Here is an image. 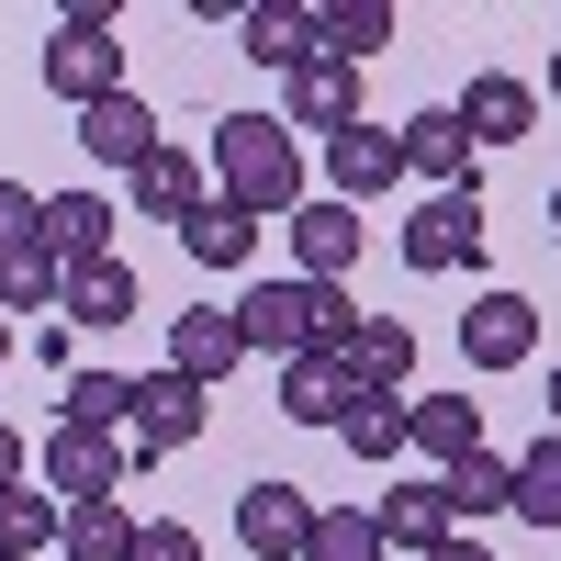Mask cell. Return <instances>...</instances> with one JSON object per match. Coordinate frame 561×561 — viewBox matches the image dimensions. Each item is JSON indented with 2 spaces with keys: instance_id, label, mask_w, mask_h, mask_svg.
<instances>
[{
  "instance_id": "30bf717a",
  "label": "cell",
  "mask_w": 561,
  "mask_h": 561,
  "mask_svg": "<svg viewBox=\"0 0 561 561\" xmlns=\"http://www.w3.org/2000/svg\"><path fill=\"white\" fill-rule=\"evenodd\" d=\"M237 359H248L237 304H180V314H169V370H180V382H203V393H214Z\"/></svg>"
},
{
  "instance_id": "d4e9b609",
  "label": "cell",
  "mask_w": 561,
  "mask_h": 561,
  "mask_svg": "<svg viewBox=\"0 0 561 561\" xmlns=\"http://www.w3.org/2000/svg\"><path fill=\"white\" fill-rule=\"evenodd\" d=\"M237 45H248L259 68H280V79L314 57V34H304V12H293V0H248V12H237Z\"/></svg>"
},
{
  "instance_id": "4316f807",
  "label": "cell",
  "mask_w": 561,
  "mask_h": 561,
  "mask_svg": "<svg viewBox=\"0 0 561 561\" xmlns=\"http://www.w3.org/2000/svg\"><path fill=\"white\" fill-rule=\"evenodd\" d=\"M135 550V517H124V505L102 494V505H68V517H57V561H124Z\"/></svg>"
},
{
  "instance_id": "9a60e30c",
  "label": "cell",
  "mask_w": 561,
  "mask_h": 561,
  "mask_svg": "<svg viewBox=\"0 0 561 561\" xmlns=\"http://www.w3.org/2000/svg\"><path fill=\"white\" fill-rule=\"evenodd\" d=\"M280 225H293V270L304 280H348L359 270V214L348 203H293Z\"/></svg>"
},
{
  "instance_id": "6da1fadb",
  "label": "cell",
  "mask_w": 561,
  "mask_h": 561,
  "mask_svg": "<svg viewBox=\"0 0 561 561\" xmlns=\"http://www.w3.org/2000/svg\"><path fill=\"white\" fill-rule=\"evenodd\" d=\"M237 337L270 348V359H314V348H348L359 337V304L348 280H259V293H237Z\"/></svg>"
},
{
  "instance_id": "9c48e42d",
  "label": "cell",
  "mask_w": 561,
  "mask_h": 561,
  "mask_svg": "<svg viewBox=\"0 0 561 561\" xmlns=\"http://www.w3.org/2000/svg\"><path fill=\"white\" fill-rule=\"evenodd\" d=\"M237 539H248L259 561H304V539H314V494L280 483V472H259V483L237 494Z\"/></svg>"
},
{
  "instance_id": "b9f144b4",
  "label": "cell",
  "mask_w": 561,
  "mask_h": 561,
  "mask_svg": "<svg viewBox=\"0 0 561 561\" xmlns=\"http://www.w3.org/2000/svg\"><path fill=\"white\" fill-rule=\"evenodd\" d=\"M0 561H23V550H0Z\"/></svg>"
},
{
  "instance_id": "d590c367",
  "label": "cell",
  "mask_w": 561,
  "mask_h": 561,
  "mask_svg": "<svg viewBox=\"0 0 561 561\" xmlns=\"http://www.w3.org/2000/svg\"><path fill=\"white\" fill-rule=\"evenodd\" d=\"M427 561H494V550H483V539H460V528H449V539H438Z\"/></svg>"
},
{
  "instance_id": "e0dca14e",
  "label": "cell",
  "mask_w": 561,
  "mask_h": 561,
  "mask_svg": "<svg viewBox=\"0 0 561 561\" xmlns=\"http://www.w3.org/2000/svg\"><path fill=\"white\" fill-rule=\"evenodd\" d=\"M304 34H314V57L359 68V57H382V45H393V0H325V12H304Z\"/></svg>"
},
{
  "instance_id": "f35d334b",
  "label": "cell",
  "mask_w": 561,
  "mask_h": 561,
  "mask_svg": "<svg viewBox=\"0 0 561 561\" xmlns=\"http://www.w3.org/2000/svg\"><path fill=\"white\" fill-rule=\"evenodd\" d=\"M550 102H561V45H550Z\"/></svg>"
},
{
  "instance_id": "e575fe53",
  "label": "cell",
  "mask_w": 561,
  "mask_h": 561,
  "mask_svg": "<svg viewBox=\"0 0 561 561\" xmlns=\"http://www.w3.org/2000/svg\"><path fill=\"white\" fill-rule=\"evenodd\" d=\"M124 561H203V539L180 528V517H135V550Z\"/></svg>"
},
{
  "instance_id": "5bb4252c",
  "label": "cell",
  "mask_w": 561,
  "mask_h": 561,
  "mask_svg": "<svg viewBox=\"0 0 561 561\" xmlns=\"http://www.w3.org/2000/svg\"><path fill=\"white\" fill-rule=\"evenodd\" d=\"M57 314H68V337H102V325H135V270L124 259H79L57 280Z\"/></svg>"
},
{
  "instance_id": "8992f818",
  "label": "cell",
  "mask_w": 561,
  "mask_h": 561,
  "mask_svg": "<svg viewBox=\"0 0 561 561\" xmlns=\"http://www.w3.org/2000/svg\"><path fill=\"white\" fill-rule=\"evenodd\" d=\"M404 270H483V192H427L404 225Z\"/></svg>"
},
{
  "instance_id": "4fadbf2b",
  "label": "cell",
  "mask_w": 561,
  "mask_h": 561,
  "mask_svg": "<svg viewBox=\"0 0 561 561\" xmlns=\"http://www.w3.org/2000/svg\"><path fill=\"white\" fill-rule=\"evenodd\" d=\"M449 113H460V135H472V158H483V147H517V135L539 124V90H528V79H505V68H483Z\"/></svg>"
},
{
  "instance_id": "603a6c76",
  "label": "cell",
  "mask_w": 561,
  "mask_h": 561,
  "mask_svg": "<svg viewBox=\"0 0 561 561\" xmlns=\"http://www.w3.org/2000/svg\"><path fill=\"white\" fill-rule=\"evenodd\" d=\"M505 505H517L528 528H561V427H539L517 460H505Z\"/></svg>"
},
{
  "instance_id": "4dcf8cb0",
  "label": "cell",
  "mask_w": 561,
  "mask_h": 561,
  "mask_svg": "<svg viewBox=\"0 0 561 561\" xmlns=\"http://www.w3.org/2000/svg\"><path fill=\"white\" fill-rule=\"evenodd\" d=\"M57 517H68V505L57 494H45V483H12V494H0V550H57Z\"/></svg>"
},
{
  "instance_id": "2e32d148",
  "label": "cell",
  "mask_w": 561,
  "mask_h": 561,
  "mask_svg": "<svg viewBox=\"0 0 561 561\" xmlns=\"http://www.w3.org/2000/svg\"><path fill=\"white\" fill-rule=\"evenodd\" d=\"M404 180H427V192H472V135H460L449 102H427L404 124Z\"/></svg>"
},
{
  "instance_id": "f546056e",
  "label": "cell",
  "mask_w": 561,
  "mask_h": 561,
  "mask_svg": "<svg viewBox=\"0 0 561 561\" xmlns=\"http://www.w3.org/2000/svg\"><path fill=\"white\" fill-rule=\"evenodd\" d=\"M57 280H68V259L57 248H12V259H0V314H45V304H57Z\"/></svg>"
},
{
  "instance_id": "7402d4cb",
  "label": "cell",
  "mask_w": 561,
  "mask_h": 561,
  "mask_svg": "<svg viewBox=\"0 0 561 561\" xmlns=\"http://www.w3.org/2000/svg\"><path fill=\"white\" fill-rule=\"evenodd\" d=\"M370 528H382V550H415V561H427V550L449 539V494H438V472H427V483H393L382 505H370Z\"/></svg>"
},
{
  "instance_id": "ffe728a7",
  "label": "cell",
  "mask_w": 561,
  "mask_h": 561,
  "mask_svg": "<svg viewBox=\"0 0 561 561\" xmlns=\"http://www.w3.org/2000/svg\"><path fill=\"white\" fill-rule=\"evenodd\" d=\"M337 359H348V382H359V393H404V382H415V325L359 314V337H348Z\"/></svg>"
},
{
  "instance_id": "836d02e7",
  "label": "cell",
  "mask_w": 561,
  "mask_h": 561,
  "mask_svg": "<svg viewBox=\"0 0 561 561\" xmlns=\"http://www.w3.org/2000/svg\"><path fill=\"white\" fill-rule=\"evenodd\" d=\"M34 237H45V192H34V180H0V259L34 248Z\"/></svg>"
},
{
  "instance_id": "277c9868",
  "label": "cell",
  "mask_w": 561,
  "mask_h": 561,
  "mask_svg": "<svg viewBox=\"0 0 561 561\" xmlns=\"http://www.w3.org/2000/svg\"><path fill=\"white\" fill-rule=\"evenodd\" d=\"M203 415H214L203 382L147 370V382H135V404H124V472H135V460H158V449H192V438H203Z\"/></svg>"
},
{
  "instance_id": "1f68e13d",
  "label": "cell",
  "mask_w": 561,
  "mask_h": 561,
  "mask_svg": "<svg viewBox=\"0 0 561 561\" xmlns=\"http://www.w3.org/2000/svg\"><path fill=\"white\" fill-rule=\"evenodd\" d=\"M438 494H449V528H460V517H505V460H494V449L449 460V472H438Z\"/></svg>"
},
{
  "instance_id": "60d3db41",
  "label": "cell",
  "mask_w": 561,
  "mask_h": 561,
  "mask_svg": "<svg viewBox=\"0 0 561 561\" xmlns=\"http://www.w3.org/2000/svg\"><path fill=\"white\" fill-rule=\"evenodd\" d=\"M550 225H561V192H550Z\"/></svg>"
},
{
  "instance_id": "ab89813d",
  "label": "cell",
  "mask_w": 561,
  "mask_h": 561,
  "mask_svg": "<svg viewBox=\"0 0 561 561\" xmlns=\"http://www.w3.org/2000/svg\"><path fill=\"white\" fill-rule=\"evenodd\" d=\"M0 370H12V325H0Z\"/></svg>"
},
{
  "instance_id": "ac0fdd59",
  "label": "cell",
  "mask_w": 561,
  "mask_h": 561,
  "mask_svg": "<svg viewBox=\"0 0 561 561\" xmlns=\"http://www.w3.org/2000/svg\"><path fill=\"white\" fill-rule=\"evenodd\" d=\"M348 359L337 348H314V359H280V415H293V427H337L348 415Z\"/></svg>"
},
{
  "instance_id": "f1b7e54d",
  "label": "cell",
  "mask_w": 561,
  "mask_h": 561,
  "mask_svg": "<svg viewBox=\"0 0 561 561\" xmlns=\"http://www.w3.org/2000/svg\"><path fill=\"white\" fill-rule=\"evenodd\" d=\"M337 438H348V460H404V393H348Z\"/></svg>"
},
{
  "instance_id": "83f0119b",
  "label": "cell",
  "mask_w": 561,
  "mask_h": 561,
  "mask_svg": "<svg viewBox=\"0 0 561 561\" xmlns=\"http://www.w3.org/2000/svg\"><path fill=\"white\" fill-rule=\"evenodd\" d=\"M124 404H135V382H124V370H68L57 427H102V438H124Z\"/></svg>"
},
{
  "instance_id": "ba28073f",
  "label": "cell",
  "mask_w": 561,
  "mask_h": 561,
  "mask_svg": "<svg viewBox=\"0 0 561 561\" xmlns=\"http://www.w3.org/2000/svg\"><path fill=\"white\" fill-rule=\"evenodd\" d=\"M34 472H45V494L57 505H102L113 483H124V438H102V427H57L34 449Z\"/></svg>"
},
{
  "instance_id": "cb8c5ba5",
  "label": "cell",
  "mask_w": 561,
  "mask_h": 561,
  "mask_svg": "<svg viewBox=\"0 0 561 561\" xmlns=\"http://www.w3.org/2000/svg\"><path fill=\"white\" fill-rule=\"evenodd\" d=\"M45 248H57L68 270L79 259H113V203L102 192H45Z\"/></svg>"
},
{
  "instance_id": "8d00e7d4",
  "label": "cell",
  "mask_w": 561,
  "mask_h": 561,
  "mask_svg": "<svg viewBox=\"0 0 561 561\" xmlns=\"http://www.w3.org/2000/svg\"><path fill=\"white\" fill-rule=\"evenodd\" d=\"M12 483H23V438L0 427V494H12Z\"/></svg>"
},
{
  "instance_id": "d6986e66",
  "label": "cell",
  "mask_w": 561,
  "mask_h": 561,
  "mask_svg": "<svg viewBox=\"0 0 561 561\" xmlns=\"http://www.w3.org/2000/svg\"><path fill=\"white\" fill-rule=\"evenodd\" d=\"M79 147L102 158V169H147V147H158V113L135 102V90H113V102H90V113H79Z\"/></svg>"
},
{
  "instance_id": "3957f363",
  "label": "cell",
  "mask_w": 561,
  "mask_h": 561,
  "mask_svg": "<svg viewBox=\"0 0 561 561\" xmlns=\"http://www.w3.org/2000/svg\"><path fill=\"white\" fill-rule=\"evenodd\" d=\"M45 90H57L68 113H90V102H113V90H124V34H113V12H68L57 34H45Z\"/></svg>"
},
{
  "instance_id": "74e56055",
  "label": "cell",
  "mask_w": 561,
  "mask_h": 561,
  "mask_svg": "<svg viewBox=\"0 0 561 561\" xmlns=\"http://www.w3.org/2000/svg\"><path fill=\"white\" fill-rule=\"evenodd\" d=\"M550 427H561V359H550Z\"/></svg>"
},
{
  "instance_id": "52a82bcc",
  "label": "cell",
  "mask_w": 561,
  "mask_h": 561,
  "mask_svg": "<svg viewBox=\"0 0 561 561\" xmlns=\"http://www.w3.org/2000/svg\"><path fill=\"white\" fill-rule=\"evenodd\" d=\"M124 203L147 214V225H192V214L214 203V169H203L192 147H169V135H158V147H147V169H124Z\"/></svg>"
},
{
  "instance_id": "484cf974",
  "label": "cell",
  "mask_w": 561,
  "mask_h": 561,
  "mask_svg": "<svg viewBox=\"0 0 561 561\" xmlns=\"http://www.w3.org/2000/svg\"><path fill=\"white\" fill-rule=\"evenodd\" d=\"M180 248H192L203 270H248V259H259V214H237V203H203L192 225H180Z\"/></svg>"
},
{
  "instance_id": "d6a6232c",
  "label": "cell",
  "mask_w": 561,
  "mask_h": 561,
  "mask_svg": "<svg viewBox=\"0 0 561 561\" xmlns=\"http://www.w3.org/2000/svg\"><path fill=\"white\" fill-rule=\"evenodd\" d=\"M304 561H382V528H370V505H314Z\"/></svg>"
},
{
  "instance_id": "5b68a950",
  "label": "cell",
  "mask_w": 561,
  "mask_h": 561,
  "mask_svg": "<svg viewBox=\"0 0 561 561\" xmlns=\"http://www.w3.org/2000/svg\"><path fill=\"white\" fill-rule=\"evenodd\" d=\"M393 180H404V124H348V135H325V203H382L393 192Z\"/></svg>"
},
{
  "instance_id": "44dd1931",
  "label": "cell",
  "mask_w": 561,
  "mask_h": 561,
  "mask_svg": "<svg viewBox=\"0 0 561 561\" xmlns=\"http://www.w3.org/2000/svg\"><path fill=\"white\" fill-rule=\"evenodd\" d=\"M404 449H427L438 472H449V460H472V449H483V404H472V393H427V404H404Z\"/></svg>"
},
{
  "instance_id": "8fae6325",
  "label": "cell",
  "mask_w": 561,
  "mask_h": 561,
  "mask_svg": "<svg viewBox=\"0 0 561 561\" xmlns=\"http://www.w3.org/2000/svg\"><path fill=\"white\" fill-rule=\"evenodd\" d=\"M539 348V304L528 293H483L472 314H460V359H472V370H517Z\"/></svg>"
},
{
  "instance_id": "7a4b0ae2",
  "label": "cell",
  "mask_w": 561,
  "mask_h": 561,
  "mask_svg": "<svg viewBox=\"0 0 561 561\" xmlns=\"http://www.w3.org/2000/svg\"><path fill=\"white\" fill-rule=\"evenodd\" d=\"M214 203H237V214H293L304 203V147L280 135L270 113H225L214 124Z\"/></svg>"
},
{
  "instance_id": "7c38bea8",
  "label": "cell",
  "mask_w": 561,
  "mask_h": 561,
  "mask_svg": "<svg viewBox=\"0 0 561 561\" xmlns=\"http://www.w3.org/2000/svg\"><path fill=\"white\" fill-rule=\"evenodd\" d=\"M348 124H359V68L304 57L293 68V102H280V135H348Z\"/></svg>"
}]
</instances>
